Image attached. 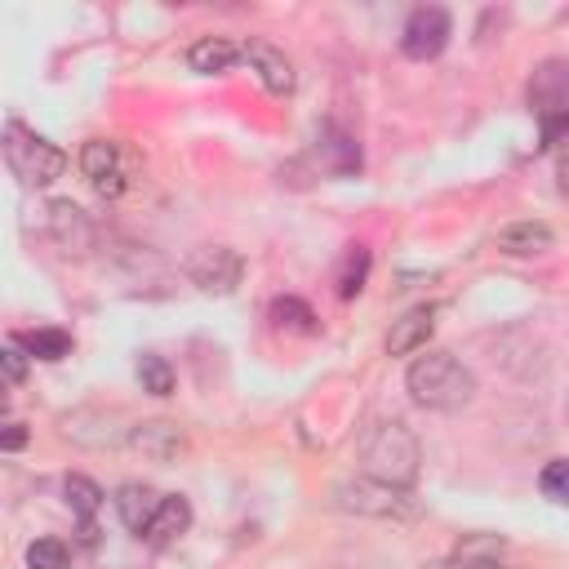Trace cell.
<instances>
[{"label": "cell", "instance_id": "6da1fadb", "mask_svg": "<svg viewBox=\"0 0 569 569\" xmlns=\"http://www.w3.org/2000/svg\"><path fill=\"white\" fill-rule=\"evenodd\" d=\"M405 387L413 405L431 413H458L476 400V373L453 351H427L405 369Z\"/></svg>", "mask_w": 569, "mask_h": 569}, {"label": "cell", "instance_id": "7a4b0ae2", "mask_svg": "<svg viewBox=\"0 0 569 569\" xmlns=\"http://www.w3.org/2000/svg\"><path fill=\"white\" fill-rule=\"evenodd\" d=\"M418 462H422L418 436L405 422H396V418L373 422L360 436V471L373 476V480H387V485L409 489L418 480Z\"/></svg>", "mask_w": 569, "mask_h": 569}, {"label": "cell", "instance_id": "3957f363", "mask_svg": "<svg viewBox=\"0 0 569 569\" xmlns=\"http://www.w3.org/2000/svg\"><path fill=\"white\" fill-rule=\"evenodd\" d=\"M529 111L542 124L551 151L569 147V58H547L529 76Z\"/></svg>", "mask_w": 569, "mask_h": 569}, {"label": "cell", "instance_id": "277c9868", "mask_svg": "<svg viewBox=\"0 0 569 569\" xmlns=\"http://www.w3.org/2000/svg\"><path fill=\"white\" fill-rule=\"evenodd\" d=\"M4 164L22 187H49L67 173V156L62 147H53L49 138L31 133L22 120L4 124Z\"/></svg>", "mask_w": 569, "mask_h": 569}, {"label": "cell", "instance_id": "5b68a950", "mask_svg": "<svg viewBox=\"0 0 569 569\" xmlns=\"http://www.w3.org/2000/svg\"><path fill=\"white\" fill-rule=\"evenodd\" d=\"M333 507L351 511V516H373V520H413L418 516V498L400 485L373 480V476H351L342 485H333Z\"/></svg>", "mask_w": 569, "mask_h": 569}, {"label": "cell", "instance_id": "8992f818", "mask_svg": "<svg viewBox=\"0 0 569 569\" xmlns=\"http://www.w3.org/2000/svg\"><path fill=\"white\" fill-rule=\"evenodd\" d=\"M449 36H453L449 9H440V4H418V9L405 18V27H400V53L413 58V62H427V58H436V53L449 44Z\"/></svg>", "mask_w": 569, "mask_h": 569}, {"label": "cell", "instance_id": "52a82bcc", "mask_svg": "<svg viewBox=\"0 0 569 569\" xmlns=\"http://www.w3.org/2000/svg\"><path fill=\"white\" fill-rule=\"evenodd\" d=\"M244 276V258L227 244H200L191 258H187V280L204 293H231Z\"/></svg>", "mask_w": 569, "mask_h": 569}, {"label": "cell", "instance_id": "ba28073f", "mask_svg": "<svg viewBox=\"0 0 569 569\" xmlns=\"http://www.w3.org/2000/svg\"><path fill=\"white\" fill-rule=\"evenodd\" d=\"M80 173H84V178L93 182V191L107 196V200H116V196L129 187L124 156H120V147L107 142V138H89V142L80 147Z\"/></svg>", "mask_w": 569, "mask_h": 569}, {"label": "cell", "instance_id": "9c48e42d", "mask_svg": "<svg viewBox=\"0 0 569 569\" xmlns=\"http://www.w3.org/2000/svg\"><path fill=\"white\" fill-rule=\"evenodd\" d=\"M129 445L151 458V462H178L187 453V431L178 422H164V418H151V422H138L129 427Z\"/></svg>", "mask_w": 569, "mask_h": 569}, {"label": "cell", "instance_id": "30bf717a", "mask_svg": "<svg viewBox=\"0 0 569 569\" xmlns=\"http://www.w3.org/2000/svg\"><path fill=\"white\" fill-rule=\"evenodd\" d=\"M116 516H120V525L124 529H133L138 538H147V529H151V520H156V511H160V502H164V493L160 489H151V485H142V480H129V485H120L116 489Z\"/></svg>", "mask_w": 569, "mask_h": 569}, {"label": "cell", "instance_id": "8fae6325", "mask_svg": "<svg viewBox=\"0 0 569 569\" xmlns=\"http://www.w3.org/2000/svg\"><path fill=\"white\" fill-rule=\"evenodd\" d=\"M502 551H507V542L498 533H471L445 560H431L422 569H502Z\"/></svg>", "mask_w": 569, "mask_h": 569}, {"label": "cell", "instance_id": "7c38bea8", "mask_svg": "<svg viewBox=\"0 0 569 569\" xmlns=\"http://www.w3.org/2000/svg\"><path fill=\"white\" fill-rule=\"evenodd\" d=\"M436 316H440V302H422V307L405 311V316L391 325V333H387V351H391V356H413V351H422L427 338H431V329H436Z\"/></svg>", "mask_w": 569, "mask_h": 569}, {"label": "cell", "instance_id": "4fadbf2b", "mask_svg": "<svg viewBox=\"0 0 569 569\" xmlns=\"http://www.w3.org/2000/svg\"><path fill=\"white\" fill-rule=\"evenodd\" d=\"M49 236H53L67 253H84V249L93 244V222H89V213H84L80 204L53 200V204H49Z\"/></svg>", "mask_w": 569, "mask_h": 569}, {"label": "cell", "instance_id": "5bb4252c", "mask_svg": "<svg viewBox=\"0 0 569 569\" xmlns=\"http://www.w3.org/2000/svg\"><path fill=\"white\" fill-rule=\"evenodd\" d=\"M244 62L258 71V80L271 89V93H293V62L276 49V44H267V40H249L244 44Z\"/></svg>", "mask_w": 569, "mask_h": 569}, {"label": "cell", "instance_id": "9a60e30c", "mask_svg": "<svg viewBox=\"0 0 569 569\" xmlns=\"http://www.w3.org/2000/svg\"><path fill=\"white\" fill-rule=\"evenodd\" d=\"M240 58H244V49H240L236 40H227V36H200V40H191V49H187V67L200 71V76H222V71H231Z\"/></svg>", "mask_w": 569, "mask_h": 569}, {"label": "cell", "instance_id": "2e32d148", "mask_svg": "<svg viewBox=\"0 0 569 569\" xmlns=\"http://www.w3.org/2000/svg\"><path fill=\"white\" fill-rule=\"evenodd\" d=\"M551 227L547 222H511V227H502L498 231V249L507 253V258H538V253H547L551 249Z\"/></svg>", "mask_w": 569, "mask_h": 569}, {"label": "cell", "instance_id": "e0dca14e", "mask_svg": "<svg viewBox=\"0 0 569 569\" xmlns=\"http://www.w3.org/2000/svg\"><path fill=\"white\" fill-rule=\"evenodd\" d=\"M187 525H191V507H187V498L164 493V502H160V511H156V520H151V529H147V542L164 547V542H173L178 533H187Z\"/></svg>", "mask_w": 569, "mask_h": 569}, {"label": "cell", "instance_id": "ac0fdd59", "mask_svg": "<svg viewBox=\"0 0 569 569\" xmlns=\"http://www.w3.org/2000/svg\"><path fill=\"white\" fill-rule=\"evenodd\" d=\"M13 342H22L36 360H67L71 356V333L67 329H31V333H18Z\"/></svg>", "mask_w": 569, "mask_h": 569}, {"label": "cell", "instance_id": "d6986e66", "mask_svg": "<svg viewBox=\"0 0 569 569\" xmlns=\"http://www.w3.org/2000/svg\"><path fill=\"white\" fill-rule=\"evenodd\" d=\"M271 325L284 333H316V311L302 298H276L271 302Z\"/></svg>", "mask_w": 569, "mask_h": 569}, {"label": "cell", "instance_id": "ffe728a7", "mask_svg": "<svg viewBox=\"0 0 569 569\" xmlns=\"http://www.w3.org/2000/svg\"><path fill=\"white\" fill-rule=\"evenodd\" d=\"M62 493H67L71 516H80V520H93V511L102 507V489H98L89 476H67V480H62Z\"/></svg>", "mask_w": 569, "mask_h": 569}, {"label": "cell", "instance_id": "44dd1931", "mask_svg": "<svg viewBox=\"0 0 569 569\" xmlns=\"http://www.w3.org/2000/svg\"><path fill=\"white\" fill-rule=\"evenodd\" d=\"M138 382H142V391H151V396H169V391H173V369H169V360L156 356V351H142V356H138Z\"/></svg>", "mask_w": 569, "mask_h": 569}, {"label": "cell", "instance_id": "7402d4cb", "mask_svg": "<svg viewBox=\"0 0 569 569\" xmlns=\"http://www.w3.org/2000/svg\"><path fill=\"white\" fill-rule=\"evenodd\" d=\"M27 569H71V547L62 538H36L27 547Z\"/></svg>", "mask_w": 569, "mask_h": 569}, {"label": "cell", "instance_id": "603a6c76", "mask_svg": "<svg viewBox=\"0 0 569 569\" xmlns=\"http://www.w3.org/2000/svg\"><path fill=\"white\" fill-rule=\"evenodd\" d=\"M365 276H369V253H365V244H351L347 262L338 271V298H356L365 289Z\"/></svg>", "mask_w": 569, "mask_h": 569}, {"label": "cell", "instance_id": "cb8c5ba5", "mask_svg": "<svg viewBox=\"0 0 569 569\" xmlns=\"http://www.w3.org/2000/svg\"><path fill=\"white\" fill-rule=\"evenodd\" d=\"M538 489H542L547 502L569 507V458H551V462L538 471Z\"/></svg>", "mask_w": 569, "mask_h": 569}, {"label": "cell", "instance_id": "d4e9b609", "mask_svg": "<svg viewBox=\"0 0 569 569\" xmlns=\"http://www.w3.org/2000/svg\"><path fill=\"white\" fill-rule=\"evenodd\" d=\"M0 369H4V382H9V387H18V382L27 378V356L18 351V342H9V347L0 351Z\"/></svg>", "mask_w": 569, "mask_h": 569}, {"label": "cell", "instance_id": "484cf974", "mask_svg": "<svg viewBox=\"0 0 569 569\" xmlns=\"http://www.w3.org/2000/svg\"><path fill=\"white\" fill-rule=\"evenodd\" d=\"M22 445H27V427H22V422H9V427H4V436H0V449H9V453H13V449H22Z\"/></svg>", "mask_w": 569, "mask_h": 569}, {"label": "cell", "instance_id": "4316f807", "mask_svg": "<svg viewBox=\"0 0 569 569\" xmlns=\"http://www.w3.org/2000/svg\"><path fill=\"white\" fill-rule=\"evenodd\" d=\"M556 187H560V196H569V147L556 151Z\"/></svg>", "mask_w": 569, "mask_h": 569}]
</instances>
